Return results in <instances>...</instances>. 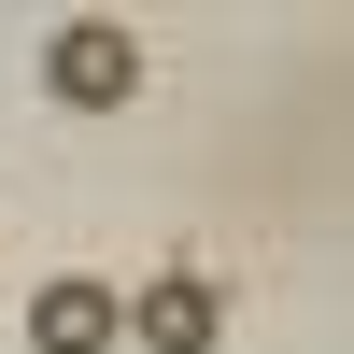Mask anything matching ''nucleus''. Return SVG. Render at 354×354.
Returning a JSON list of instances; mask_svg holds the SVG:
<instances>
[{
	"mask_svg": "<svg viewBox=\"0 0 354 354\" xmlns=\"http://www.w3.org/2000/svg\"><path fill=\"white\" fill-rule=\"evenodd\" d=\"M43 85H57V100H85V113H113V100L142 85V43L85 15V28H57V43H43Z\"/></svg>",
	"mask_w": 354,
	"mask_h": 354,
	"instance_id": "f257e3e1",
	"label": "nucleus"
},
{
	"mask_svg": "<svg viewBox=\"0 0 354 354\" xmlns=\"http://www.w3.org/2000/svg\"><path fill=\"white\" fill-rule=\"evenodd\" d=\"M128 326L156 340V354H213V340H227V283H213V270H170V283L128 298Z\"/></svg>",
	"mask_w": 354,
	"mask_h": 354,
	"instance_id": "f03ea898",
	"label": "nucleus"
},
{
	"mask_svg": "<svg viewBox=\"0 0 354 354\" xmlns=\"http://www.w3.org/2000/svg\"><path fill=\"white\" fill-rule=\"evenodd\" d=\"M128 340V298H113V283H43V298H28V354H113Z\"/></svg>",
	"mask_w": 354,
	"mask_h": 354,
	"instance_id": "7ed1b4c3",
	"label": "nucleus"
}]
</instances>
